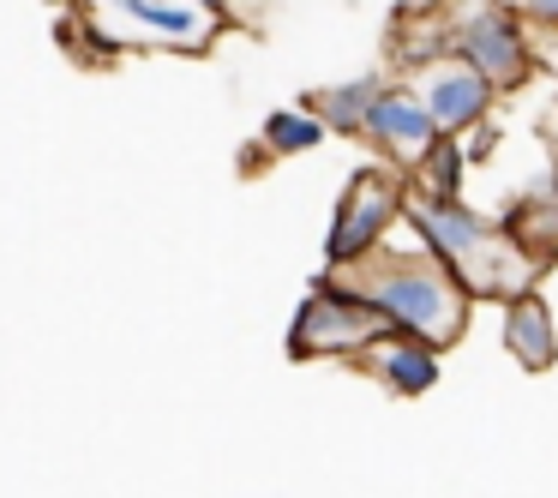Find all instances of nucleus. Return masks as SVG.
<instances>
[{
	"label": "nucleus",
	"mask_w": 558,
	"mask_h": 498,
	"mask_svg": "<svg viewBox=\"0 0 558 498\" xmlns=\"http://www.w3.org/2000/svg\"><path fill=\"white\" fill-rule=\"evenodd\" d=\"M342 277L378 306L397 330H414L426 337L433 349H457L462 330H469V313H474V294L457 282V270L421 241V253H397V246L378 241L366 258L342 265Z\"/></svg>",
	"instance_id": "obj_1"
},
{
	"label": "nucleus",
	"mask_w": 558,
	"mask_h": 498,
	"mask_svg": "<svg viewBox=\"0 0 558 498\" xmlns=\"http://www.w3.org/2000/svg\"><path fill=\"white\" fill-rule=\"evenodd\" d=\"M402 217H409V229L421 234V241L433 246L450 270H457V282L474 294V301H498V306H505L510 294L534 289V282L546 277V265L505 229V222L474 217L462 198H421V193H409Z\"/></svg>",
	"instance_id": "obj_2"
},
{
	"label": "nucleus",
	"mask_w": 558,
	"mask_h": 498,
	"mask_svg": "<svg viewBox=\"0 0 558 498\" xmlns=\"http://www.w3.org/2000/svg\"><path fill=\"white\" fill-rule=\"evenodd\" d=\"M445 19V49H457L462 61H474L486 78L505 90H522L534 78V42L522 31V13L510 0H438Z\"/></svg>",
	"instance_id": "obj_3"
},
{
	"label": "nucleus",
	"mask_w": 558,
	"mask_h": 498,
	"mask_svg": "<svg viewBox=\"0 0 558 498\" xmlns=\"http://www.w3.org/2000/svg\"><path fill=\"white\" fill-rule=\"evenodd\" d=\"M385 330H390V318L349 277H318L289 325V354L294 361H354Z\"/></svg>",
	"instance_id": "obj_4"
},
{
	"label": "nucleus",
	"mask_w": 558,
	"mask_h": 498,
	"mask_svg": "<svg viewBox=\"0 0 558 498\" xmlns=\"http://www.w3.org/2000/svg\"><path fill=\"white\" fill-rule=\"evenodd\" d=\"M409 205V169L397 162H373V169H354L349 186H342L337 210H330V234H325V258L330 270L366 258L378 241L390 234V222Z\"/></svg>",
	"instance_id": "obj_5"
},
{
	"label": "nucleus",
	"mask_w": 558,
	"mask_h": 498,
	"mask_svg": "<svg viewBox=\"0 0 558 498\" xmlns=\"http://www.w3.org/2000/svg\"><path fill=\"white\" fill-rule=\"evenodd\" d=\"M409 85L421 90V102L433 109L438 133H457V138L469 133L474 121H486L493 102H498V85L474 61H462L457 49H438V54H426V61H414Z\"/></svg>",
	"instance_id": "obj_6"
},
{
	"label": "nucleus",
	"mask_w": 558,
	"mask_h": 498,
	"mask_svg": "<svg viewBox=\"0 0 558 498\" xmlns=\"http://www.w3.org/2000/svg\"><path fill=\"white\" fill-rule=\"evenodd\" d=\"M361 138H366V145H373L385 162L414 169V162L426 157V145L438 138V121H433V109L421 102V90H414L409 78H402V85H390V78H385V90H378L373 109H366Z\"/></svg>",
	"instance_id": "obj_7"
},
{
	"label": "nucleus",
	"mask_w": 558,
	"mask_h": 498,
	"mask_svg": "<svg viewBox=\"0 0 558 498\" xmlns=\"http://www.w3.org/2000/svg\"><path fill=\"white\" fill-rule=\"evenodd\" d=\"M97 13H114L126 37L162 42V49H205L222 31V13H205L198 0H90Z\"/></svg>",
	"instance_id": "obj_8"
},
{
	"label": "nucleus",
	"mask_w": 558,
	"mask_h": 498,
	"mask_svg": "<svg viewBox=\"0 0 558 498\" xmlns=\"http://www.w3.org/2000/svg\"><path fill=\"white\" fill-rule=\"evenodd\" d=\"M438 354L445 349H433L426 337L390 325L378 342H366V349L354 354V366H361L366 378H378L390 397H426V390L438 385Z\"/></svg>",
	"instance_id": "obj_9"
},
{
	"label": "nucleus",
	"mask_w": 558,
	"mask_h": 498,
	"mask_svg": "<svg viewBox=\"0 0 558 498\" xmlns=\"http://www.w3.org/2000/svg\"><path fill=\"white\" fill-rule=\"evenodd\" d=\"M498 342H505V354L522 366V373H553V366H558L553 306H546L534 289L510 294V301H505V325H498Z\"/></svg>",
	"instance_id": "obj_10"
},
{
	"label": "nucleus",
	"mask_w": 558,
	"mask_h": 498,
	"mask_svg": "<svg viewBox=\"0 0 558 498\" xmlns=\"http://www.w3.org/2000/svg\"><path fill=\"white\" fill-rule=\"evenodd\" d=\"M498 222H505V229L517 234V241L529 246L546 270H553L558 265V174H553V181H534Z\"/></svg>",
	"instance_id": "obj_11"
},
{
	"label": "nucleus",
	"mask_w": 558,
	"mask_h": 498,
	"mask_svg": "<svg viewBox=\"0 0 558 498\" xmlns=\"http://www.w3.org/2000/svg\"><path fill=\"white\" fill-rule=\"evenodd\" d=\"M385 90V73H366V78H349V85H325V90H306V109L330 126V133L354 138L366 126V109L373 97Z\"/></svg>",
	"instance_id": "obj_12"
},
{
	"label": "nucleus",
	"mask_w": 558,
	"mask_h": 498,
	"mask_svg": "<svg viewBox=\"0 0 558 498\" xmlns=\"http://www.w3.org/2000/svg\"><path fill=\"white\" fill-rule=\"evenodd\" d=\"M462 169H469V150L457 145V133H438L426 145V157L409 169V193L421 198H462Z\"/></svg>",
	"instance_id": "obj_13"
},
{
	"label": "nucleus",
	"mask_w": 558,
	"mask_h": 498,
	"mask_svg": "<svg viewBox=\"0 0 558 498\" xmlns=\"http://www.w3.org/2000/svg\"><path fill=\"white\" fill-rule=\"evenodd\" d=\"M330 138V126L318 121L313 109H277V114H265V126H258V150H265V162L270 157H306V150H318Z\"/></svg>",
	"instance_id": "obj_14"
},
{
	"label": "nucleus",
	"mask_w": 558,
	"mask_h": 498,
	"mask_svg": "<svg viewBox=\"0 0 558 498\" xmlns=\"http://www.w3.org/2000/svg\"><path fill=\"white\" fill-rule=\"evenodd\" d=\"M469 133H474V138H469V162H486V157H493V150H498V138H505V133H498L493 121H474Z\"/></svg>",
	"instance_id": "obj_15"
},
{
	"label": "nucleus",
	"mask_w": 558,
	"mask_h": 498,
	"mask_svg": "<svg viewBox=\"0 0 558 498\" xmlns=\"http://www.w3.org/2000/svg\"><path fill=\"white\" fill-rule=\"evenodd\" d=\"M510 7H517L522 19H534V25H546V31L558 25V0H510Z\"/></svg>",
	"instance_id": "obj_16"
},
{
	"label": "nucleus",
	"mask_w": 558,
	"mask_h": 498,
	"mask_svg": "<svg viewBox=\"0 0 558 498\" xmlns=\"http://www.w3.org/2000/svg\"><path fill=\"white\" fill-rule=\"evenodd\" d=\"M534 61H541V66H553V73H558V25H553V42H546V49L534 54Z\"/></svg>",
	"instance_id": "obj_17"
},
{
	"label": "nucleus",
	"mask_w": 558,
	"mask_h": 498,
	"mask_svg": "<svg viewBox=\"0 0 558 498\" xmlns=\"http://www.w3.org/2000/svg\"><path fill=\"white\" fill-rule=\"evenodd\" d=\"M198 7H205V13H222V7H229V0H198Z\"/></svg>",
	"instance_id": "obj_18"
}]
</instances>
